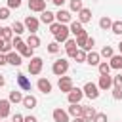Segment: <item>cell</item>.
Segmentation results:
<instances>
[{
  "label": "cell",
  "instance_id": "obj_1",
  "mask_svg": "<svg viewBox=\"0 0 122 122\" xmlns=\"http://www.w3.org/2000/svg\"><path fill=\"white\" fill-rule=\"evenodd\" d=\"M67 71H69V61H67V59H57V61H53L51 72H53L55 76H63Z\"/></svg>",
  "mask_w": 122,
  "mask_h": 122
},
{
  "label": "cell",
  "instance_id": "obj_2",
  "mask_svg": "<svg viewBox=\"0 0 122 122\" xmlns=\"http://www.w3.org/2000/svg\"><path fill=\"white\" fill-rule=\"evenodd\" d=\"M42 67H44L42 57H34V55H32V57H30V61H29V67H27V69H29V72H30V74H34V76H36V74H40V72H42Z\"/></svg>",
  "mask_w": 122,
  "mask_h": 122
},
{
  "label": "cell",
  "instance_id": "obj_3",
  "mask_svg": "<svg viewBox=\"0 0 122 122\" xmlns=\"http://www.w3.org/2000/svg\"><path fill=\"white\" fill-rule=\"evenodd\" d=\"M82 92H84V95H86L88 99H97V97H99V88H97V84H93V82H86L84 88H82Z\"/></svg>",
  "mask_w": 122,
  "mask_h": 122
},
{
  "label": "cell",
  "instance_id": "obj_4",
  "mask_svg": "<svg viewBox=\"0 0 122 122\" xmlns=\"http://www.w3.org/2000/svg\"><path fill=\"white\" fill-rule=\"evenodd\" d=\"M82 97H84V92H82L80 88H74V86H72V90L67 93L69 103H80V101H82Z\"/></svg>",
  "mask_w": 122,
  "mask_h": 122
},
{
  "label": "cell",
  "instance_id": "obj_5",
  "mask_svg": "<svg viewBox=\"0 0 122 122\" xmlns=\"http://www.w3.org/2000/svg\"><path fill=\"white\" fill-rule=\"evenodd\" d=\"M57 86H59V90H61V92L69 93V92L72 90V78L63 74V76H59V84H57Z\"/></svg>",
  "mask_w": 122,
  "mask_h": 122
},
{
  "label": "cell",
  "instance_id": "obj_6",
  "mask_svg": "<svg viewBox=\"0 0 122 122\" xmlns=\"http://www.w3.org/2000/svg\"><path fill=\"white\" fill-rule=\"evenodd\" d=\"M23 25H25V29H27V30H30V32H36V30H38V25H40V21H38L36 17H32V15H27Z\"/></svg>",
  "mask_w": 122,
  "mask_h": 122
},
{
  "label": "cell",
  "instance_id": "obj_7",
  "mask_svg": "<svg viewBox=\"0 0 122 122\" xmlns=\"http://www.w3.org/2000/svg\"><path fill=\"white\" fill-rule=\"evenodd\" d=\"M51 116H53V122H69V112L63 111V109H59V107L53 109Z\"/></svg>",
  "mask_w": 122,
  "mask_h": 122
},
{
  "label": "cell",
  "instance_id": "obj_8",
  "mask_svg": "<svg viewBox=\"0 0 122 122\" xmlns=\"http://www.w3.org/2000/svg\"><path fill=\"white\" fill-rule=\"evenodd\" d=\"M29 10L30 11H44L46 10V0H29Z\"/></svg>",
  "mask_w": 122,
  "mask_h": 122
},
{
  "label": "cell",
  "instance_id": "obj_9",
  "mask_svg": "<svg viewBox=\"0 0 122 122\" xmlns=\"http://www.w3.org/2000/svg\"><path fill=\"white\" fill-rule=\"evenodd\" d=\"M71 19H72V15H71V11H67V10H59L57 13H55V21H59V23H71Z\"/></svg>",
  "mask_w": 122,
  "mask_h": 122
},
{
  "label": "cell",
  "instance_id": "obj_10",
  "mask_svg": "<svg viewBox=\"0 0 122 122\" xmlns=\"http://www.w3.org/2000/svg\"><path fill=\"white\" fill-rule=\"evenodd\" d=\"M69 32H71V30H69V27H65V25L61 23V29L53 34V36H55V42H65V40L69 38Z\"/></svg>",
  "mask_w": 122,
  "mask_h": 122
},
{
  "label": "cell",
  "instance_id": "obj_11",
  "mask_svg": "<svg viewBox=\"0 0 122 122\" xmlns=\"http://www.w3.org/2000/svg\"><path fill=\"white\" fill-rule=\"evenodd\" d=\"M6 59H8V63L10 65H13V67H19L23 61H21V55L17 53V51H8L6 53Z\"/></svg>",
  "mask_w": 122,
  "mask_h": 122
},
{
  "label": "cell",
  "instance_id": "obj_12",
  "mask_svg": "<svg viewBox=\"0 0 122 122\" xmlns=\"http://www.w3.org/2000/svg\"><path fill=\"white\" fill-rule=\"evenodd\" d=\"M112 86V76H109V74H101L99 76V84H97V88L99 90H109Z\"/></svg>",
  "mask_w": 122,
  "mask_h": 122
},
{
  "label": "cell",
  "instance_id": "obj_13",
  "mask_svg": "<svg viewBox=\"0 0 122 122\" xmlns=\"http://www.w3.org/2000/svg\"><path fill=\"white\" fill-rule=\"evenodd\" d=\"M78 21L84 25V23H90L92 21V10L90 8H82L80 11H78Z\"/></svg>",
  "mask_w": 122,
  "mask_h": 122
},
{
  "label": "cell",
  "instance_id": "obj_14",
  "mask_svg": "<svg viewBox=\"0 0 122 122\" xmlns=\"http://www.w3.org/2000/svg\"><path fill=\"white\" fill-rule=\"evenodd\" d=\"M36 86H38V90H40L42 93H50V92H51V82H50L48 78H40V80L36 82Z\"/></svg>",
  "mask_w": 122,
  "mask_h": 122
},
{
  "label": "cell",
  "instance_id": "obj_15",
  "mask_svg": "<svg viewBox=\"0 0 122 122\" xmlns=\"http://www.w3.org/2000/svg\"><path fill=\"white\" fill-rule=\"evenodd\" d=\"M21 103H23V107H25V109H29V111H30V109H34V107H36V103H38V101H36V97H34V95H30V93H29V95H23V101H21Z\"/></svg>",
  "mask_w": 122,
  "mask_h": 122
},
{
  "label": "cell",
  "instance_id": "obj_16",
  "mask_svg": "<svg viewBox=\"0 0 122 122\" xmlns=\"http://www.w3.org/2000/svg\"><path fill=\"white\" fill-rule=\"evenodd\" d=\"M40 21H42V23H46V25H51V23L55 21V13H51V11L44 10V11H40Z\"/></svg>",
  "mask_w": 122,
  "mask_h": 122
},
{
  "label": "cell",
  "instance_id": "obj_17",
  "mask_svg": "<svg viewBox=\"0 0 122 122\" xmlns=\"http://www.w3.org/2000/svg\"><path fill=\"white\" fill-rule=\"evenodd\" d=\"M17 84H19V88H21V90H25V92H29V90H30V80H29L25 74H21V72L17 74Z\"/></svg>",
  "mask_w": 122,
  "mask_h": 122
},
{
  "label": "cell",
  "instance_id": "obj_18",
  "mask_svg": "<svg viewBox=\"0 0 122 122\" xmlns=\"http://www.w3.org/2000/svg\"><path fill=\"white\" fill-rule=\"evenodd\" d=\"M69 30H71V32H72L74 36H78V34H82V32H86L80 21H71V27H69Z\"/></svg>",
  "mask_w": 122,
  "mask_h": 122
},
{
  "label": "cell",
  "instance_id": "obj_19",
  "mask_svg": "<svg viewBox=\"0 0 122 122\" xmlns=\"http://www.w3.org/2000/svg\"><path fill=\"white\" fill-rule=\"evenodd\" d=\"M99 59H101V55L97 53V51H90V53H86V63L88 65H99Z\"/></svg>",
  "mask_w": 122,
  "mask_h": 122
},
{
  "label": "cell",
  "instance_id": "obj_20",
  "mask_svg": "<svg viewBox=\"0 0 122 122\" xmlns=\"http://www.w3.org/2000/svg\"><path fill=\"white\" fill-rule=\"evenodd\" d=\"M67 112L74 118V116H82V105L80 103H71V107L67 109Z\"/></svg>",
  "mask_w": 122,
  "mask_h": 122
},
{
  "label": "cell",
  "instance_id": "obj_21",
  "mask_svg": "<svg viewBox=\"0 0 122 122\" xmlns=\"http://www.w3.org/2000/svg\"><path fill=\"white\" fill-rule=\"evenodd\" d=\"M93 116H95V109L93 107H82V118L86 122H92Z\"/></svg>",
  "mask_w": 122,
  "mask_h": 122
},
{
  "label": "cell",
  "instance_id": "obj_22",
  "mask_svg": "<svg viewBox=\"0 0 122 122\" xmlns=\"http://www.w3.org/2000/svg\"><path fill=\"white\" fill-rule=\"evenodd\" d=\"M10 99H0V118H6L10 114Z\"/></svg>",
  "mask_w": 122,
  "mask_h": 122
},
{
  "label": "cell",
  "instance_id": "obj_23",
  "mask_svg": "<svg viewBox=\"0 0 122 122\" xmlns=\"http://www.w3.org/2000/svg\"><path fill=\"white\" fill-rule=\"evenodd\" d=\"M109 65H111V69H116V71H120V69H122V53H118V55H112Z\"/></svg>",
  "mask_w": 122,
  "mask_h": 122
},
{
  "label": "cell",
  "instance_id": "obj_24",
  "mask_svg": "<svg viewBox=\"0 0 122 122\" xmlns=\"http://www.w3.org/2000/svg\"><path fill=\"white\" fill-rule=\"evenodd\" d=\"M27 46H30L32 50H34V48H38V46H40V38H38L34 32H30V34H29V38H27Z\"/></svg>",
  "mask_w": 122,
  "mask_h": 122
},
{
  "label": "cell",
  "instance_id": "obj_25",
  "mask_svg": "<svg viewBox=\"0 0 122 122\" xmlns=\"http://www.w3.org/2000/svg\"><path fill=\"white\" fill-rule=\"evenodd\" d=\"M10 103H21L23 101V93L21 92H17V90H13V92H10Z\"/></svg>",
  "mask_w": 122,
  "mask_h": 122
},
{
  "label": "cell",
  "instance_id": "obj_26",
  "mask_svg": "<svg viewBox=\"0 0 122 122\" xmlns=\"http://www.w3.org/2000/svg\"><path fill=\"white\" fill-rule=\"evenodd\" d=\"M111 25H112V21H111V17H109V15H105V17H101V19H99V27H101L103 30L111 29Z\"/></svg>",
  "mask_w": 122,
  "mask_h": 122
},
{
  "label": "cell",
  "instance_id": "obj_27",
  "mask_svg": "<svg viewBox=\"0 0 122 122\" xmlns=\"http://www.w3.org/2000/svg\"><path fill=\"white\" fill-rule=\"evenodd\" d=\"M2 38H4L6 42H11V38H13V30H11L10 27H2Z\"/></svg>",
  "mask_w": 122,
  "mask_h": 122
},
{
  "label": "cell",
  "instance_id": "obj_28",
  "mask_svg": "<svg viewBox=\"0 0 122 122\" xmlns=\"http://www.w3.org/2000/svg\"><path fill=\"white\" fill-rule=\"evenodd\" d=\"M74 40H76V46H78V48L82 50V48L86 46V40H88V32H82V34H78V36H76Z\"/></svg>",
  "mask_w": 122,
  "mask_h": 122
},
{
  "label": "cell",
  "instance_id": "obj_29",
  "mask_svg": "<svg viewBox=\"0 0 122 122\" xmlns=\"http://www.w3.org/2000/svg\"><path fill=\"white\" fill-rule=\"evenodd\" d=\"M97 69H99V74H109V72H111V65H109L107 61H99Z\"/></svg>",
  "mask_w": 122,
  "mask_h": 122
},
{
  "label": "cell",
  "instance_id": "obj_30",
  "mask_svg": "<svg viewBox=\"0 0 122 122\" xmlns=\"http://www.w3.org/2000/svg\"><path fill=\"white\" fill-rule=\"evenodd\" d=\"M11 51V42H6L4 38H0V53H8Z\"/></svg>",
  "mask_w": 122,
  "mask_h": 122
},
{
  "label": "cell",
  "instance_id": "obj_31",
  "mask_svg": "<svg viewBox=\"0 0 122 122\" xmlns=\"http://www.w3.org/2000/svg\"><path fill=\"white\" fill-rule=\"evenodd\" d=\"M99 55H101V57H109V59H111V57L114 55V50H112L111 46H103V50H101V53H99Z\"/></svg>",
  "mask_w": 122,
  "mask_h": 122
},
{
  "label": "cell",
  "instance_id": "obj_32",
  "mask_svg": "<svg viewBox=\"0 0 122 122\" xmlns=\"http://www.w3.org/2000/svg\"><path fill=\"white\" fill-rule=\"evenodd\" d=\"M11 30H13V34H21V32L25 30V25L19 23V21H15V23L11 25Z\"/></svg>",
  "mask_w": 122,
  "mask_h": 122
},
{
  "label": "cell",
  "instance_id": "obj_33",
  "mask_svg": "<svg viewBox=\"0 0 122 122\" xmlns=\"http://www.w3.org/2000/svg\"><path fill=\"white\" fill-rule=\"evenodd\" d=\"M72 59H76V61H78V63H84V61H86V51H84V50H80V48H78V50H76V53H74V57H72Z\"/></svg>",
  "mask_w": 122,
  "mask_h": 122
},
{
  "label": "cell",
  "instance_id": "obj_34",
  "mask_svg": "<svg viewBox=\"0 0 122 122\" xmlns=\"http://www.w3.org/2000/svg\"><path fill=\"white\" fill-rule=\"evenodd\" d=\"M84 6H82V0H71V11H80Z\"/></svg>",
  "mask_w": 122,
  "mask_h": 122
},
{
  "label": "cell",
  "instance_id": "obj_35",
  "mask_svg": "<svg viewBox=\"0 0 122 122\" xmlns=\"http://www.w3.org/2000/svg\"><path fill=\"white\" fill-rule=\"evenodd\" d=\"M111 30H112L114 34H122V21H112Z\"/></svg>",
  "mask_w": 122,
  "mask_h": 122
},
{
  "label": "cell",
  "instance_id": "obj_36",
  "mask_svg": "<svg viewBox=\"0 0 122 122\" xmlns=\"http://www.w3.org/2000/svg\"><path fill=\"white\" fill-rule=\"evenodd\" d=\"M95 46V38H92V36H88V40H86V46L82 48L84 51H92V48Z\"/></svg>",
  "mask_w": 122,
  "mask_h": 122
},
{
  "label": "cell",
  "instance_id": "obj_37",
  "mask_svg": "<svg viewBox=\"0 0 122 122\" xmlns=\"http://www.w3.org/2000/svg\"><path fill=\"white\" fill-rule=\"evenodd\" d=\"M59 50H61L59 42H50V44H48V51H50V53H57Z\"/></svg>",
  "mask_w": 122,
  "mask_h": 122
},
{
  "label": "cell",
  "instance_id": "obj_38",
  "mask_svg": "<svg viewBox=\"0 0 122 122\" xmlns=\"http://www.w3.org/2000/svg\"><path fill=\"white\" fill-rule=\"evenodd\" d=\"M74 48H78V46H76V40H72V38H67V40H65V50L69 51V50H74Z\"/></svg>",
  "mask_w": 122,
  "mask_h": 122
},
{
  "label": "cell",
  "instance_id": "obj_39",
  "mask_svg": "<svg viewBox=\"0 0 122 122\" xmlns=\"http://www.w3.org/2000/svg\"><path fill=\"white\" fill-rule=\"evenodd\" d=\"M92 122H107V114L105 112H95V116H93Z\"/></svg>",
  "mask_w": 122,
  "mask_h": 122
},
{
  "label": "cell",
  "instance_id": "obj_40",
  "mask_svg": "<svg viewBox=\"0 0 122 122\" xmlns=\"http://www.w3.org/2000/svg\"><path fill=\"white\" fill-rule=\"evenodd\" d=\"M59 29H61V23H59V21H53V23L50 25V32H51V34H55Z\"/></svg>",
  "mask_w": 122,
  "mask_h": 122
},
{
  "label": "cell",
  "instance_id": "obj_41",
  "mask_svg": "<svg viewBox=\"0 0 122 122\" xmlns=\"http://www.w3.org/2000/svg\"><path fill=\"white\" fill-rule=\"evenodd\" d=\"M112 97H114L116 101L122 99V88H116V86H114V88H112Z\"/></svg>",
  "mask_w": 122,
  "mask_h": 122
},
{
  "label": "cell",
  "instance_id": "obj_42",
  "mask_svg": "<svg viewBox=\"0 0 122 122\" xmlns=\"http://www.w3.org/2000/svg\"><path fill=\"white\" fill-rule=\"evenodd\" d=\"M112 84H114L116 88H122V74H116V76H112Z\"/></svg>",
  "mask_w": 122,
  "mask_h": 122
},
{
  "label": "cell",
  "instance_id": "obj_43",
  "mask_svg": "<svg viewBox=\"0 0 122 122\" xmlns=\"http://www.w3.org/2000/svg\"><path fill=\"white\" fill-rule=\"evenodd\" d=\"M10 17V8H0V19H8Z\"/></svg>",
  "mask_w": 122,
  "mask_h": 122
},
{
  "label": "cell",
  "instance_id": "obj_44",
  "mask_svg": "<svg viewBox=\"0 0 122 122\" xmlns=\"http://www.w3.org/2000/svg\"><path fill=\"white\" fill-rule=\"evenodd\" d=\"M21 6V0H8V8L13 10V8H19Z\"/></svg>",
  "mask_w": 122,
  "mask_h": 122
},
{
  "label": "cell",
  "instance_id": "obj_45",
  "mask_svg": "<svg viewBox=\"0 0 122 122\" xmlns=\"http://www.w3.org/2000/svg\"><path fill=\"white\" fill-rule=\"evenodd\" d=\"M23 120H25V116H23V114H19V112H15V114H13V118H11V122H23Z\"/></svg>",
  "mask_w": 122,
  "mask_h": 122
},
{
  "label": "cell",
  "instance_id": "obj_46",
  "mask_svg": "<svg viewBox=\"0 0 122 122\" xmlns=\"http://www.w3.org/2000/svg\"><path fill=\"white\" fill-rule=\"evenodd\" d=\"M8 63V59H6V53H0V67L2 65H6Z\"/></svg>",
  "mask_w": 122,
  "mask_h": 122
},
{
  "label": "cell",
  "instance_id": "obj_47",
  "mask_svg": "<svg viewBox=\"0 0 122 122\" xmlns=\"http://www.w3.org/2000/svg\"><path fill=\"white\" fill-rule=\"evenodd\" d=\"M23 122H38V120H36V116H25Z\"/></svg>",
  "mask_w": 122,
  "mask_h": 122
},
{
  "label": "cell",
  "instance_id": "obj_48",
  "mask_svg": "<svg viewBox=\"0 0 122 122\" xmlns=\"http://www.w3.org/2000/svg\"><path fill=\"white\" fill-rule=\"evenodd\" d=\"M76 50H78V48H74V50H69V51H67V55H69V57H74V53H76Z\"/></svg>",
  "mask_w": 122,
  "mask_h": 122
},
{
  "label": "cell",
  "instance_id": "obj_49",
  "mask_svg": "<svg viewBox=\"0 0 122 122\" xmlns=\"http://www.w3.org/2000/svg\"><path fill=\"white\" fill-rule=\"evenodd\" d=\"M72 122H86V120H84L82 116H74V118H72Z\"/></svg>",
  "mask_w": 122,
  "mask_h": 122
},
{
  "label": "cell",
  "instance_id": "obj_50",
  "mask_svg": "<svg viewBox=\"0 0 122 122\" xmlns=\"http://www.w3.org/2000/svg\"><path fill=\"white\" fill-rule=\"evenodd\" d=\"M51 2H53V4H55V6H59V8H61V6H63V2H65V0H51Z\"/></svg>",
  "mask_w": 122,
  "mask_h": 122
},
{
  "label": "cell",
  "instance_id": "obj_51",
  "mask_svg": "<svg viewBox=\"0 0 122 122\" xmlns=\"http://www.w3.org/2000/svg\"><path fill=\"white\" fill-rule=\"evenodd\" d=\"M4 84H6V80H4V76H2V74H0V88H2V86H4Z\"/></svg>",
  "mask_w": 122,
  "mask_h": 122
},
{
  "label": "cell",
  "instance_id": "obj_52",
  "mask_svg": "<svg viewBox=\"0 0 122 122\" xmlns=\"http://www.w3.org/2000/svg\"><path fill=\"white\" fill-rule=\"evenodd\" d=\"M118 50H120V53H122V42H120V44H118Z\"/></svg>",
  "mask_w": 122,
  "mask_h": 122
},
{
  "label": "cell",
  "instance_id": "obj_53",
  "mask_svg": "<svg viewBox=\"0 0 122 122\" xmlns=\"http://www.w3.org/2000/svg\"><path fill=\"white\" fill-rule=\"evenodd\" d=\"M0 38H2V27H0Z\"/></svg>",
  "mask_w": 122,
  "mask_h": 122
},
{
  "label": "cell",
  "instance_id": "obj_54",
  "mask_svg": "<svg viewBox=\"0 0 122 122\" xmlns=\"http://www.w3.org/2000/svg\"><path fill=\"white\" fill-rule=\"evenodd\" d=\"M0 122H2V120H0Z\"/></svg>",
  "mask_w": 122,
  "mask_h": 122
},
{
  "label": "cell",
  "instance_id": "obj_55",
  "mask_svg": "<svg viewBox=\"0 0 122 122\" xmlns=\"http://www.w3.org/2000/svg\"><path fill=\"white\" fill-rule=\"evenodd\" d=\"M0 120H2V118H0Z\"/></svg>",
  "mask_w": 122,
  "mask_h": 122
}]
</instances>
